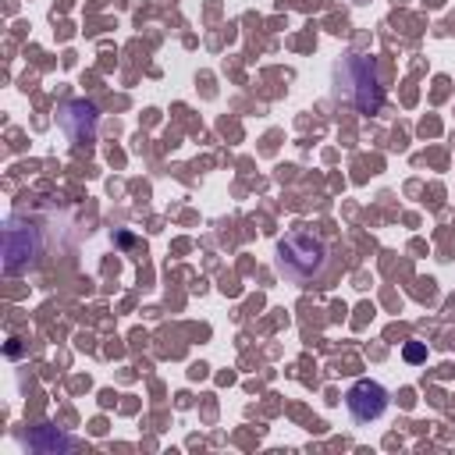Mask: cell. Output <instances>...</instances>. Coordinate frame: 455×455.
<instances>
[{"mask_svg":"<svg viewBox=\"0 0 455 455\" xmlns=\"http://www.w3.org/2000/svg\"><path fill=\"white\" fill-rule=\"evenodd\" d=\"M334 96L359 114H377L384 103V85H380V68L366 53H348L334 64Z\"/></svg>","mask_w":455,"mask_h":455,"instance_id":"cell-1","label":"cell"},{"mask_svg":"<svg viewBox=\"0 0 455 455\" xmlns=\"http://www.w3.org/2000/svg\"><path fill=\"white\" fill-rule=\"evenodd\" d=\"M327 267V245L309 235V231H291L277 242V270L295 281V284H309L323 274Z\"/></svg>","mask_w":455,"mask_h":455,"instance_id":"cell-2","label":"cell"},{"mask_svg":"<svg viewBox=\"0 0 455 455\" xmlns=\"http://www.w3.org/2000/svg\"><path fill=\"white\" fill-rule=\"evenodd\" d=\"M39 256V231L32 224H21L18 217L7 220L4 228V274L18 277L25 274Z\"/></svg>","mask_w":455,"mask_h":455,"instance_id":"cell-3","label":"cell"},{"mask_svg":"<svg viewBox=\"0 0 455 455\" xmlns=\"http://www.w3.org/2000/svg\"><path fill=\"white\" fill-rule=\"evenodd\" d=\"M57 124L60 132L75 142V146H85L96 139V124H100V110L89 103V100H68L57 114Z\"/></svg>","mask_w":455,"mask_h":455,"instance_id":"cell-4","label":"cell"},{"mask_svg":"<svg viewBox=\"0 0 455 455\" xmlns=\"http://www.w3.org/2000/svg\"><path fill=\"white\" fill-rule=\"evenodd\" d=\"M345 405H348L355 423H370L387 409V391L377 380H355L345 395Z\"/></svg>","mask_w":455,"mask_h":455,"instance_id":"cell-5","label":"cell"},{"mask_svg":"<svg viewBox=\"0 0 455 455\" xmlns=\"http://www.w3.org/2000/svg\"><path fill=\"white\" fill-rule=\"evenodd\" d=\"M28 448H36V451H68V448H75V441L71 437H64V434H57V427H32V434H28Z\"/></svg>","mask_w":455,"mask_h":455,"instance_id":"cell-6","label":"cell"},{"mask_svg":"<svg viewBox=\"0 0 455 455\" xmlns=\"http://www.w3.org/2000/svg\"><path fill=\"white\" fill-rule=\"evenodd\" d=\"M419 355H423V348H419V345H409V348H405V359H419Z\"/></svg>","mask_w":455,"mask_h":455,"instance_id":"cell-7","label":"cell"}]
</instances>
